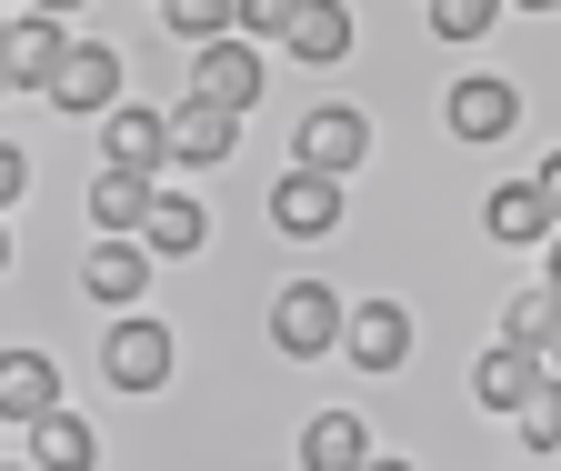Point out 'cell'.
<instances>
[{
	"instance_id": "obj_1",
	"label": "cell",
	"mask_w": 561,
	"mask_h": 471,
	"mask_svg": "<svg viewBox=\"0 0 561 471\" xmlns=\"http://www.w3.org/2000/svg\"><path fill=\"white\" fill-rule=\"evenodd\" d=\"M101 371H111V391H161L171 381V331L151 311H121L101 331Z\"/></svg>"
},
{
	"instance_id": "obj_2",
	"label": "cell",
	"mask_w": 561,
	"mask_h": 471,
	"mask_svg": "<svg viewBox=\"0 0 561 471\" xmlns=\"http://www.w3.org/2000/svg\"><path fill=\"white\" fill-rule=\"evenodd\" d=\"M191 101H210V111H251L261 101V50L251 41H201V60H191Z\"/></svg>"
},
{
	"instance_id": "obj_3",
	"label": "cell",
	"mask_w": 561,
	"mask_h": 471,
	"mask_svg": "<svg viewBox=\"0 0 561 471\" xmlns=\"http://www.w3.org/2000/svg\"><path fill=\"white\" fill-rule=\"evenodd\" d=\"M161 161H171V130H161V111L111 101V111H101V171H140V181H161Z\"/></svg>"
},
{
	"instance_id": "obj_4",
	"label": "cell",
	"mask_w": 561,
	"mask_h": 471,
	"mask_svg": "<svg viewBox=\"0 0 561 471\" xmlns=\"http://www.w3.org/2000/svg\"><path fill=\"white\" fill-rule=\"evenodd\" d=\"M271 342L291 352V361L331 352V342H341V291H321V282H291V291L271 301Z\"/></svg>"
},
{
	"instance_id": "obj_5",
	"label": "cell",
	"mask_w": 561,
	"mask_h": 471,
	"mask_svg": "<svg viewBox=\"0 0 561 471\" xmlns=\"http://www.w3.org/2000/svg\"><path fill=\"white\" fill-rule=\"evenodd\" d=\"M362 161H371V120H362V111H341V101H331V111L301 120V171L341 181V171H362Z\"/></svg>"
},
{
	"instance_id": "obj_6",
	"label": "cell",
	"mask_w": 561,
	"mask_h": 471,
	"mask_svg": "<svg viewBox=\"0 0 561 471\" xmlns=\"http://www.w3.org/2000/svg\"><path fill=\"white\" fill-rule=\"evenodd\" d=\"M50 101H60V111H111V101H121V50L70 41L60 71H50Z\"/></svg>"
},
{
	"instance_id": "obj_7",
	"label": "cell",
	"mask_w": 561,
	"mask_h": 471,
	"mask_svg": "<svg viewBox=\"0 0 561 471\" xmlns=\"http://www.w3.org/2000/svg\"><path fill=\"white\" fill-rule=\"evenodd\" d=\"M271 221L291 231V241H321V231L341 221V181H321V171H301V161H291V171L271 181Z\"/></svg>"
},
{
	"instance_id": "obj_8",
	"label": "cell",
	"mask_w": 561,
	"mask_h": 471,
	"mask_svg": "<svg viewBox=\"0 0 561 471\" xmlns=\"http://www.w3.org/2000/svg\"><path fill=\"white\" fill-rule=\"evenodd\" d=\"M341 352L362 361V371H401V361H411V311H401V301L341 311Z\"/></svg>"
},
{
	"instance_id": "obj_9",
	"label": "cell",
	"mask_w": 561,
	"mask_h": 471,
	"mask_svg": "<svg viewBox=\"0 0 561 471\" xmlns=\"http://www.w3.org/2000/svg\"><path fill=\"white\" fill-rule=\"evenodd\" d=\"M512 120H522V101H512V81H502V71L451 81V141H502Z\"/></svg>"
},
{
	"instance_id": "obj_10",
	"label": "cell",
	"mask_w": 561,
	"mask_h": 471,
	"mask_svg": "<svg viewBox=\"0 0 561 471\" xmlns=\"http://www.w3.org/2000/svg\"><path fill=\"white\" fill-rule=\"evenodd\" d=\"M81 291H91V301H111V311H140V291H151V251H140V241H91Z\"/></svg>"
},
{
	"instance_id": "obj_11",
	"label": "cell",
	"mask_w": 561,
	"mask_h": 471,
	"mask_svg": "<svg viewBox=\"0 0 561 471\" xmlns=\"http://www.w3.org/2000/svg\"><path fill=\"white\" fill-rule=\"evenodd\" d=\"M161 130H171V161H181V171H210V161H231V141H241V120H231V111H210V101H181Z\"/></svg>"
},
{
	"instance_id": "obj_12",
	"label": "cell",
	"mask_w": 561,
	"mask_h": 471,
	"mask_svg": "<svg viewBox=\"0 0 561 471\" xmlns=\"http://www.w3.org/2000/svg\"><path fill=\"white\" fill-rule=\"evenodd\" d=\"M41 412H60L50 352H0V422H41Z\"/></svg>"
},
{
	"instance_id": "obj_13",
	"label": "cell",
	"mask_w": 561,
	"mask_h": 471,
	"mask_svg": "<svg viewBox=\"0 0 561 471\" xmlns=\"http://www.w3.org/2000/svg\"><path fill=\"white\" fill-rule=\"evenodd\" d=\"M541 381H551V361H541V352H512V342H502V352H481V371H471V391L491 401V412H522Z\"/></svg>"
},
{
	"instance_id": "obj_14",
	"label": "cell",
	"mask_w": 561,
	"mask_h": 471,
	"mask_svg": "<svg viewBox=\"0 0 561 471\" xmlns=\"http://www.w3.org/2000/svg\"><path fill=\"white\" fill-rule=\"evenodd\" d=\"M201 231H210V221H201V200L151 191V211H140V231H130V241L151 251V261H181V251H201Z\"/></svg>"
},
{
	"instance_id": "obj_15",
	"label": "cell",
	"mask_w": 561,
	"mask_h": 471,
	"mask_svg": "<svg viewBox=\"0 0 561 471\" xmlns=\"http://www.w3.org/2000/svg\"><path fill=\"white\" fill-rule=\"evenodd\" d=\"M101 461V432L81 412H41L31 422V471H91Z\"/></svg>"
},
{
	"instance_id": "obj_16",
	"label": "cell",
	"mask_w": 561,
	"mask_h": 471,
	"mask_svg": "<svg viewBox=\"0 0 561 471\" xmlns=\"http://www.w3.org/2000/svg\"><path fill=\"white\" fill-rule=\"evenodd\" d=\"M280 41H291V60H311V71H331V60L351 50V11H341V0H301V11H291V31H280Z\"/></svg>"
},
{
	"instance_id": "obj_17",
	"label": "cell",
	"mask_w": 561,
	"mask_h": 471,
	"mask_svg": "<svg viewBox=\"0 0 561 471\" xmlns=\"http://www.w3.org/2000/svg\"><path fill=\"white\" fill-rule=\"evenodd\" d=\"M60 50H70V31L60 21H11V91H50V71H60Z\"/></svg>"
},
{
	"instance_id": "obj_18",
	"label": "cell",
	"mask_w": 561,
	"mask_h": 471,
	"mask_svg": "<svg viewBox=\"0 0 561 471\" xmlns=\"http://www.w3.org/2000/svg\"><path fill=\"white\" fill-rule=\"evenodd\" d=\"M151 191H161V181H140V171H101V181H91V221H101V241H130L140 211H151Z\"/></svg>"
},
{
	"instance_id": "obj_19",
	"label": "cell",
	"mask_w": 561,
	"mask_h": 471,
	"mask_svg": "<svg viewBox=\"0 0 561 471\" xmlns=\"http://www.w3.org/2000/svg\"><path fill=\"white\" fill-rule=\"evenodd\" d=\"M362 461H371V432L351 422V412H321L301 432V471H362Z\"/></svg>"
},
{
	"instance_id": "obj_20",
	"label": "cell",
	"mask_w": 561,
	"mask_h": 471,
	"mask_svg": "<svg viewBox=\"0 0 561 471\" xmlns=\"http://www.w3.org/2000/svg\"><path fill=\"white\" fill-rule=\"evenodd\" d=\"M481 221H491V241H551V231H561V221L541 211V191H531V181H502V191L481 200Z\"/></svg>"
},
{
	"instance_id": "obj_21",
	"label": "cell",
	"mask_w": 561,
	"mask_h": 471,
	"mask_svg": "<svg viewBox=\"0 0 561 471\" xmlns=\"http://www.w3.org/2000/svg\"><path fill=\"white\" fill-rule=\"evenodd\" d=\"M551 321H561V291L541 282V291H522V301L502 311V342H512V352H541V342H551Z\"/></svg>"
},
{
	"instance_id": "obj_22",
	"label": "cell",
	"mask_w": 561,
	"mask_h": 471,
	"mask_svg": "<svg viewBox=\"0 0 561 471\" xmlns=\"http://www.w3.org/2000/svg\"><path fill=\"white\" fill-rule=\"evenodd\" d=\"M231 11H241V0H161V21L201 50V41H231Z\"/></svg>"
},
{
	"instance_id": "obj_23",
	"label": "cell",
	"mask_w": 561,
	"mask_h": 471,
	"mask_svg": "<svg viewBox=\"0 0 561 471\" xmlns=\"http://www.w3.org/2000/svg\"><path fill=\"white\" fill-rule=\"evenodd\" d=\"M512 422H522V451H531V461H541V451H561V381H541Z\"/></svg>"
},
{
	"instance_id": "obj_24",
	"label": "cell",
	"mask_w": 561,
	"mask_h": 471,
	"mask_svg": "<svg viewBox=\"0 0 561 471\" xmlns=\"http://www.w3.org/2000/svg\"><path fill=\"white\" fill-rule=\"evenodd\" d=\"M491 21H502V0H432V31L442 41H481Z\"/></svg>"
},
{
	"instance_id": "obj_25",
	"label": "cell",
	"mask_w": 561,
	"mask_h": 471,
	"mask_svg": "<svg viewBox=\"0 0 561 471\" xmlns=\"http://www.w3.org/2000/svg\"><path fill=\"white\" fill-rule=\"evenodd\" d=\"M291 11H301V0H241V11H231V31H251V41H280V31H291Z\"/></svg>"
},
{
	"instance_id": "obj_26",
	"label": "cell",
	"mask_w": 561,
	"mask_h": 471,
	"mask_svg": "<svg viewBox=\"0 0 561 471\" xmlns=\"http://www.w3.org/2000/svg\"><path fill=\"white\" fill-rule=\"evenodd\" d=\"M21 191H31V161H21L11 141H0V211H11V200H21Z\"/></svg>"
},
{
	"instance_id": "obj_27",
	"label": "cell",
	"mask_w": 561,
	"mask_h": 471,
	"mask_svg": "<svg viewBox=\"0 0 561 471\" xmlns=\"http://www.w3.org/2000/svg\"><path fill=\"white\" fill-rule=\"evenodd\" d=\"M531 191H541V211H551V221H561V151H551V161H541V181H531Z\"/></svg>"
},
{
	"instance_id": "obj_28",
	"label": "cell",
	"mask_w": 561,
	"mask_h": 471,
	"mask_svg": "<svg viewBox=\"0 0 561 471\" xmlns=\"http://www.w3.org/2000/svg\"><path fill=\"white\" fill-rule=\"evenodd\" d=\"M541 361H551V381H561V321H551V342H541Z\"/></svg>"
},
{
	"instance_id": "obj_29",
	"label": "cell",
	"mask_w": 561,
	"mask_h": 471,
	"mask_svg": "<svg viewBox=\"0 0 561 471\" xmlns=\"http://www.w3.org/2000/svg\"><path fill=\"white\" fill-rule=\"evenodd\" d=\"M0 91H11V21H0Z\"/></svg>"
},
{
	"instance_id": "obj_30",
	"label": "cell",
	"mask_w": 561,
	"mask_h": 471,
	"mask_svg": "<svg viewBox=\"0 0 561 471\" xmlns=\"http://www.w3.org/2000/svg\"><path fill=\"white\" fill-rule=\"evenodd\" d=\"M31 11H41V21H60V11H81V0H31Z\"/></svg>"
},
{
	"instance_id": "obj_31",
	"label": "cell",
	"mask_w": 561,
	"mask_h": 471,
	"mask_svg": "<svg viewBox=\"0 0 561 471\" xmlns=\"http://www.w3.org/2000/svg\"><path fill=\"white\" fill-rule=\"evenodd\" d=\"M551 291H561V231H551Z\"/></svg>"
},
{
	"instance_id": "obj_32",
	"label": "cell",
	"mask_w": 561,
	"mask_h": 471,
	"mask_svg": "<svg viewBox=\"0 0 561 471\" xmlns=\"http://www.w3.org/2000/svg\"><path fill=\"white\" fill-rule=\"evenodd\" d=\"M362 471H401V461H362Z\"/></svg>"
},
{
	"instance_id": "obj_33",
	"label": "cell",
	"mask_w": 561,
	"mask_h": 471,
	"mask_svg": "<svg viewBox=\"0 0 561 471\" xmlns=\"http://www.w3.org/2000/svg\"><path fill=\"white\" fill-rule=\"evenodd\" d=\"M522 11H551V0H522Z\"/></svg>"
},
{
	"instance_id": "obj_34",
	"label": "cell",
	"mask_w": 561,
	"mask_h": 471,
	"mask_svg": "<svg viewBox=\"0 0 561 471\" xmlns=\"http://www.w3.org/2000/svg\"><path fill=\"white\" fill-rule=\"evenodd\" d=\"M0 261H11V231H0Z\"/></svg>"
}]
</instances>
